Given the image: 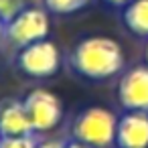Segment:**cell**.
<instances>
[{
  "label": "cell",
  "mask_w": 148,
  "mask_h": 148,
  "mask_svg": "<svg viewBox=\"0 0 148 148\" xmlns=\"http://www.w3.org/2000/svg\"><path fill=\"white\" fill-rule=\"evenodd\" d=\"M27 0H0V21L4 25L10 23L23 8H27Z\"/></svg>",
  "instance_id": "obj_12"
},
{
  "label": "cell",
  "mask_w": 148,
  "mask_h": 148,
  "mask_svg": "<svg viewBox=\"0 0 148 148\" xmlns=\"http://www.w3.org/2000/svg\"><path fill=\"white\" fill-rule=\"evenodd\" d=\"M69 71L89 83L108 81L120 75L126 67L122 45L106 35H91L79 39L67 53Z\"/></svg>",
  "instance_id": "obj_1"
},
{
  "label": "cell",
  "mask_w": 148,
  "mask_h": 148,
  "mask_svg": "<svg viewBox=\"0 0 148 148\" xmlns=\"http://www.w3.org/2000/svg\"><path fill=\"white\" fill-rule=\"evenodd\" d=\"M33 126L29 122L23 99L2 97L0 99V138L6 136H31Z\"/></svg>",
  "instance_id": "obj_8"
},
{
  "label": "cell",
  "mask_w": 148,
  "mask_h": 148,
  "mask_svg": "<svg viewBox=\"0 0 148 148\" xmlns=\"http://www.w3.org/2000/svg\"><path fill=\"white\" fill-rule=\"evenodd\" d=\"M39 134L31 136H6L0 138V148H35L39 142Z\"/></svg>",
  "instance_id": "obj_11"
},
{
  "label": "cell",
  "mask_w": 148,
  "mask_h": 148,
  "mask_svg": "<svg viewBox=\"0 0 148 148\" xmlns=\"http://www.w3.org/2000/svg\"><path fill=\"white\" fill-rule=\"evenodd\" d=\"M114 148H148L146 112H124L118 116Z\"/></svg>",
  "instance_id": "obj_7"
},
{
  "label": "cell",
  "mask_w": 148,
  "mask_h": 148,
  "mask_svg": "<svg viewBox=\"0 0 148 148\" xmlns=\"http://www.w3.org/2000/svg\"><path fill=\"white\" fill-rule=\"evenodd\" d=\"M144 63L148 65V41H146V47H144Z\"/></svg>",
  "instance_id": "obj_16"
},
{
  "label": "cell",
  "mask_w": 148,
  "mask_h": 148,
  "mask_svg": "<svg viewBox=\"0 0 148 148\" xmlns=\"http://www.w3.org/2000/svg\"><path fill=\"white\" fill-rule=\"evenodd\" d=\"M118 116L103 106H87L79 110L69 124V138L91 148H112L116 140Z\"/></svg>",
  "instance_id": "obj_2"
},
{
  "label": "cell",
  "mask_w": 148,
  "mask_h": 148,
  "mask_svg": "<svg viewBox=\"0 0 148 148\" xmlns=\"http://www.w3.org/2000/svg\"><path fill=\"white\" fill-rule=\"evenodd\" d=\"M124 29L136 39L148 41V0H132L120 12Z\"/></svg>",
  "instance_id": "obj_9"
},
{
  "label": "cell",
  "mask_w": 148,
  "mask_h": 148,
  "mask_svg": "<svg viewBox=\"0 0 148 148\" xmlns=\"http://www.w3.org/2000/svg\"><path fill=\"white\" fill-rule=\"evenodd\" d=\"M14 67L29 79H49L61 69V51L51 39L31 43L16 49Z\"/></svg>",
  "instance_id": "obj_3"
},
{
  "label": "cell",
  "mask_w": 148,
  "mask_h": 148,
  "mask_svg": "<svg viewBox=\"0 0 148 148\" xmlns=\"http://www.w3.org/2000/svg\"><path fill=\"white\" fill-rule=\"evenodd\" d=\"M23 103H25L29 122L33 126V132L39 136L53 132L63 122V103L51 89L35 87L25 93Z\"/></svg>",
  "instance_id": "obj_4"
},
{
  "label": "cell",
  "mask_w": 148,
  "mask_h": 148,
  "mask_svg": "<svg viewBox=\"0 0 148 148\" xmlns=\"http://www.w3.org/2000/svg\"><path fill=\"white\" fill-rule=\"evenodd\" d=\"M91 0H43V8L49 14L57 16H69L89 6Z\"/></svg>",
  "instance_id": "obj_10"
},
{
  "label": "cell",
  "mask_w": 148,
  "mask_h": 148,
  "mask_svg": "<svg viewBox=\"0 0 148 148\" xmlns=\"http://www.w3.org/2000/svg\"><path fill=\"white\" fill-rule=\"evenodd\" d=\"M65 148H91V146H87L79 140H73V138H65Z\"/></svg>",
  "instance_id": "obj_15"
},
{
  "label": "cell",
  "mask_w": 148,
  "mask_h": 148,
  "mask_svg": "<svg viewBox=\"0 0 148 148\" xmlns=\"http://www.w3.org/2000/svg\"><path fill=\"white\" fill-rule=\"evenodd\" d=\"M35 148H65V138H41Z\"/></svg>",
  "instance_id": "obj_13"
},
{
  "label": "cell",
  "mask_w": 148,
  "mask_h": 148,
  "mask_svg": "<svg viewBox=\"0 0 148 148\" xmlns=\"http://www.w3.org/2000/svg\"><path fill=\"white\" fill-rule=\"evenodd\" d=\"M116 101L124 112L148 114V65H134L120 73L116 85Z\"/></svg>",
  "instance_id": "obj_6"
},
{
  "label": "cell",
  "mask_w": 148,
  "mask_h": 148,
  "mask_svg": "<svg viewBox=\"0 0 148 148\" xmlns=\"http://www.w3.org/2000/svg\"><path fill=\"white\" fill-rule=\"evenodd\" d=\"M99 2H103L106 6H112V8H124L128 2H132V0H99Z\"/></svg>",
  "instance_id": "obj_14"
},
{
  "label": "cell",
  "mask_w": 148,
  "mask_h": 148,
  "mask_svg": "<svg viewBox=\"0 0 148 148\" xmlns=\"http://www.w3.org/2000/svg\"><path fill=\"white\" fill-rule=\"evenodd\" d=\"M49 31H51L49 12L39 6H27L10 23L4 25V39L12 47L21 49L31 43L47 39Z\"/></svg>",
  "instance_id": "obj_5"
},
{
  "label": "cell",
  "mask_w": 148,
  "mask_h": 148,
  "mask_svg": "<svg viewBox=\"0 0 148 148\" xmlns=\"http://www.w3.org/2000/svg\"><path fill=\"white\" fill-rule=\"evenodd\" d=\"M2 39H4V23L0 21V41H2Z\"/></svg>",
  "instance_id": "obj_17"
}]
</instances>
